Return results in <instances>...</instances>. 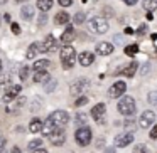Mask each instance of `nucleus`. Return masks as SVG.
Wrapping results in <instances>:
<instances>
[{"mask_svg":"<svg viewBox=\"0 0 157 153\" xmlns=\"http://www.w3.org/2000/svg\"><path fill=\"white\" fill-rule=\"evenodd\" d=\"M117 109H118V113L123 115V116L135 115V109H137L135 99H133L132 96H123V98L118 101V104H117Z\"/></svg>","mask_w":157,"mask_h":153,"instance_id":"obj_1","label":"nucleus"},{"mask_svg":"<svg viewBox=\"0 0 157 153\" xmlns=\"http://www.w3.org/2000/svg\"><path fill=\"white\" fill-rule=\"evenodd\" d=\"M76 62V51L75 47L66 44L64 47L61 49V64L64 69H71Z\"/></svg>","mask_w":157,"mask_h":153,"instance_id":"obj_2","label":"nucleus"},{"mask_svg":"<svg viewBox=\"0 0 157 153\" xmlns=\"http://www.w3.org/2000/svg\"><path fill=\"white\" fill-rule=\"evenodd\" d=\"M88 27L93 34H106L110 25H108V20H106L105 17H93L91 20H90Z\"/></svg>","mask_w":157,"mask_h":153,"instance_id":"obj_3","label":"nucleus"},{"mask_svg":"<svg viewBox=\"0 0 157 153\" xmlns=\"http://www.w3.org/2000/svg\"><path fill=\"white\" fill-rule=\"evenodd\" d=\"M75 138H76V143L79 146H86L91 143V129L88 126H81L79 129H76L75 133Z\"/></svg>","mask_w":157,"mask_h":153,"instance_id":"obj_4","label":"nucleus"},{"mask_svg":"<svg viewBox=\"0 0 157 153\" xmlns=\"http://www.w3.org/2000/svg\"><path fill=\"white\" fill-rule=\"evenodd\" d=\"M49 119H51L58 128H63V126H66L69 123V115L66 111L58 109V111H52L51 115H49Z\"/></svg>","mask_w":157,"mask_h":153,"instance_id":"obj_5","label":"nucleus"},{"mask_svg":"<svg viewBox=\"0 0 157 153\" xmlns=\"http://www.w3.org/2000/svg\"><path fill=\"white\" fill-rule=\"evenodd\" d=\"M125 89H127V82L125 81H117L112 84V88L108 89V96L112 99H117L120 98V96L125 94Z\"/></svg>","mask_w":157,"mask_h":153,"instance_id":"obj_6","label":"nucleus"},{"mask_svg":"<svg viewBox=\"0 0 157 153\" xmlns=\"http://www.w3.org/2000/svg\"><path fill=\"white\" fill-rule=\"evenodd\" d=\"M154 121H155V113H154L152 109H147V111H144L142 115H140L139 126H140V128H144V129H147V128L152 126Z\"/></svg>","mask_w":157,"mask_h":153,"instance_id":"obj_7","label":"nucleus"},{"mask_svg":"<svg viewBox=\"0 0 157 153\" xmlns=\"http://www.w3.org/2000/svg\"><path fill=\"white\" fill-rule=\"evenodd\" d=\"M105 111H106L105 103H98V104H95L93 109H91L93 119H95L96 123H100V125H103V123H105Z\"/></svg>","mask_w":157,"mask_h":153,"instance_id":"obj_8","label":"nucleus"},{"mask_svg":"<svg viewBox=\"0 0 157 153\" xmlns=\"http://www.w3.org/2000/svg\"><path fill=\"white\" fill-rule=\"evenodd\" d=\"M88 86H90V82H88V79H78V81H75L71 84V94L73 96H81L83 93L88 89Z\"/></svg>","mask_w":157,"mask_h":153,"instance_id":"obj_9","label":"nucleus"},{"mask_svg":"<svg viewBox=\"0 0 157 153\" xmlns=\"http://www.w3.org/2000/svg\"><path fill=\"white\" fill-rule=\"evenodd\" d=\"M58 49V42H56L54 35H48L46 41L41 44V52H52Z\"/></svg>","mask_w":157,"mask_h":153,"instance_id":"obj_10","label":"nucleus"},{"mask_svg":"<svg viewBox=\"0 0 157 153\" xmlns=\"http://www.w3.org/2000/svg\"><path fill=\"white\" fill-rule=\"evenodd\" d=\"M132 141H133L132 133H123V135H118L115 138V146H118V148H125V146H128Z\"/></svg>","mask_w":157,"mask_h":153,"instance_id":"obj_11","label":"nucleus"},{"mask_svg":"<svg viewBox=\"0 0 157 153\" xmlns=\"http://www.w3.org/2000/svg\"><path fill=\"white\" fill-rule=\"evenodd\" d=\"M64 140H66V135H64V131H63L61 128H58V129H56V131L52 133L51 136H49V141H51L54 146L63 145V143H64Z\"/></svg>","mask_w":157,"mask_h":153,"instance_id":"obj_12","label":"nucleus"},{"mask_svg":"<svg viewBox=\"0 0 157 153\" xmlns=\"http://www.w3.org/2000/svg\"><path fill=\"white\" fill-rule=\"evenodd\" d=\"M113 52V46L110 42H98L96 44V54L98 56H110Z\"/></svg>","mask_w":157,"mask_h":153,"instance_id":"obj_13","label":"nucleus"},{"mask_svg":"<svg viewBox=\"0 0 157 153\" xmlns=\"http://www.w3.org/2000/svg\"><path fill=\"white\" fill-rule=\"evenodd\" d=\"M78 61H79V64H81L83 67H88V66L93 64V61H95V56H93L91 52L85 51V52H81V54L78 56Z\"/></svg>","mask_w":157,"mask_h":153,"instance_id":"obj_14","label":"nucleus"},{"mask_svg":"<svg viewBox=\"0 0 157 153\" xmlns=\"http://www.w3.org/2000/svg\"><path fill=\"white\" fill-rule=\"evenodd\" d=\"M56 129H58V126H56V125H54V123H52L49 118L46 119L44 123H42V135H44V136H51L52 133L56 131Z\"/></svg>","mask_w":157,"mask_h":153,"instance_id":"obj_15","label":"nucleus"},{"mask_svg":"<svg viewBox=\"0 0 157 153\" xmlns=\"http://www.w3.org/2000/svg\"><path fill=\"white\" fill-rule=\"evenodd\" d=\"M73 39H75V29H73L71 25H68V27H66V31L63 32V35H61V42L68 44V42H71Z\"/></svg>","mask_w":157,"mask_h":153,"instance_id":"obj_16","label":"nucleus"},{"mask_svg":"<svg viewBox=\"0 0 157 153\" xmlns=\"http://www.w3.org/2000/svg\"><path fill=\"white\" fill-rule=\"evenodd\" d=\"M37 52H41V44H37V42H34V44L29 46L27 49V54H25V57L27 59H34L36 56H37Z\"/></svg>","mask_w":157,"mask_h":153,"instance_id":"obj_17","label":"nucleus"},{"mask_svg":"<svg viewBox=\"0 0 157 153\" xmlns=\"http://www.w3.org/2000/svg\"><path fill=\"white\" fill-rule=\"evenodd\" d=\"M49 72L48 71H36V74H34V82H48L49 81Z\"/></svg>","mask_w":157,"mask_h":153,"instance_id":"obj_18","label":"nucleus"},{"mask_svg":"<svg viewBox=\"0 0 157 153\" xmlns=\"http://www.w3.org/2000/svg\"><path fill=\"white\" fill-rule=\"evenodd\" d=\"M29 131L31 133H39L42 131V121L39 118H34L31 123H29Z\"/></svg>","mask_w":157,"mask_h":153,"instance_id":"obj_19","label":"nucleus"},{"mask_svg":"<svg viewBox=\"0 0 157 153\" xmlns=\"http://www.w3.org/2000/svg\"><path fill=\"white\" fill-rule=\"evenodd\" d=\"M51 66V62L48 61V59H39V61L34 62V66H32V69L34 71H46V69Z\"/></svg>","mask_w":157,"mask_h":153,"instance_id":"obj_20","label":"nucleus"},{"mask_svg":"<svg viewBox=\"0 0 157 153\" xmlns=\"http://www.w3.org/2000/svg\"><path fill=\"white\" fill-rule=\"evenodd\" d=\"M21 17L24 19V20H31L32 17H34V9L31 7V5H24L21 10Z\"/></svg>","mask_w":157,"mask_h":153,"instance_id":"obj_21","label":"nucleus"},{"mask_svg":"<svg viewBox=\"0 0 157 153\" xmlns=\"http://www.w3.org/2000/svg\"><path fill=\"white\" fill-rule=\"evenodd\" d=\"M54 22H56V24H59V25L68 24V22H69V14H66V12H58L56 17H54Z\"/></svg>","mask_w":157,"mask_h":153,"instance_id":"obj_22","label":"nucleus"},{"mask_svg":"<svg viewBox=\"0 0 157 153\" xmlns=\"http://www.w3.org/2000/svg\"><path fill=\"white\" fill-rule=\"evenodd\" d=\"M52 7V0H37V9L42 12H48L51 10Z\"/></svg>","mask_w":157,"mask_h":153,"instance_id":"obj_23","label":"nucleus"},{"mask_svg":"<svg viewBox=\"0 0 157 153\" xmlns=\"http://www.w3.org/2000/svg\"><path fill=\"white\" fill-rule=\"evenodd\" d=\"M144 9L147 12H154L157 9V0H144Z\"/></svg>","mask_w":157,"mask_h":153,"instance_id":"obj_24","label":"nucleus"},{"mask_svg":"<svg viewBox=\"0 0 157 153\" xmlns=\"http://www.w3.org/2000/svg\"><path fill=\"white\" fill-rule=\"evenodd\" d=\"M137 69H139V64H137V62H130V64L125 67V74L128 76V78H132V76L135 74Z\"/></svg>","mask_w":157,"mask_h":153,"instance_id":"obj_25","label":"nucleus"},{"mask_svg":"<svg viewBox=\"0 0 157 153\" xmlns=\"http://www.w3.org/2000/svg\"><path fill=\"white\" fill-rule=\"evenodd\" d=\"M137 52H139V46H137V44H130V46H127V47H125V54L127 56H135Z\"/></svg>","mask_w":157,"mask_h":153,"instance_id":"obj_26","label":"nucleus"},{"mask_svg":"<svg viewBox=\"0 0 157 153\" xmlns=\"http://www.w3.org/2000/svg\"><path fill=\"white\" fill-rule=\"evenodd\" d=\"M41 145H42V140H41V138H36V140H32V141H31V143H29V145H27V148L34 151V150L41 148Z\"/></svg>","mask_w":157,"mask_h":153,"instance_id":"obj_27","label":"nucleus"},{"mask_svg":"<svg viewBox=\"0 0 157 153\" xmlns=\"http://www.w3.org/2000/svg\"><path fill=\"white\" fill-rule=\"evenodd\" d=\"M86 118H88V116H86L85 113H78V115H76V125H79V126H85V123H86Z\"/></svg>","mask_w":157,"mask_h":153,"instance_id":"obj_28","label":"nucleus"},{"mask_svg":"<svg viewBox=\"0 0 157 153\" xmlns=\"http://www.w3.org/2000/svg\"><path fill=\"white\" fill-rule=\"evenodd\" d=\"M147 101H149V104H152V106H155V108H157V91L149 93V98H147Z\"/></svg>","mask_w":157,"mask_h":153,"instance_id":"obj_29","label":"nucleus"},{"mask_svg":"<svg viewBox=\"0 0 157 153\" xmlns=\"http://www.w3.org/2000/svg\"><path fill=\"white\" fill-rule=\"evenodd\" d=\"M56 84H58V81H56V79H49V81L46 82V91H48V93H51L52 89L56 88Z\"/></svg>","mask_w":157,"mask_h":153,"instance_id":"obj_30","label":"nucleus"},{"mask_svg":"<svg viewBox=\"0 0 157 153\" xmlns=\"http://www.w3.org/2000/svg\"><path fill=\"white\" fill-rule=\"evenodd\" d=\"M15 96H17V93H14V91H7V93H5V96H4V101H5V103L14 101Z\"/></svg>","mask_w":157,"mask_h":153,"instance_id":"obj_31","label":"nucleus"},{"mask_svg":"<svg viewBox=\"0 0 157 153\" xmlns=\"http://www.w3.org/2000/svg\"><path fill=\"white\" fill-rule=\"evenodd\" d=\"M19 76H21L22 81H25V79H27V76H29V67H27V66L21 67V72H19Z\"/></svg>","mask_w":157,"mask_h":153,"instance_id":"obj_32","label":"nucleus"},{"mask_svg":"<svg viewBox=\"0 0 157 153\" xmlns=\"http://www.w3.org/2000/svg\"><path fill=\"white\" fill-rule=\"evenodd\" d=\"M135 123H139V121H133V119H127V121L123 123V125H125V128H127V129H135V128H137Z\"/></svg>","mask_w":157,"mask_h":153,"instance_id":"obj_33","label":"nucleus"},{"mask_svg":"<svg viewBox=\"0 0 157 153\" xmlns=\"http://www.w3.org/2000/svg\"><path fill=\"white\" fill-rule=\"evenodd\" d=\"M86 103H88V98H86V96H79V98H78V99H76V101H75V104H76V106H78V108H79V106L86 104Z\"/></svg>","mask_w":157,"mask_h":153,"instance_id":"obj_34","label":"nucleus"},{"mask_svg":"<svg viewBox=\"0 0 157 153\" xmlns=\"http://www.w3.org/2000/svg\"><path fill=\"white\" fill-rule=\"evenodd\" d=\"M75 22L76 24H83V22H85V14H83V12H78V14L75 15Z\"/></svg>","mask_w":157,"mask_h":153,"instance_id":"obj_35","label":"nucleus"},{"mask_svg":"<svg viewBox=\"0 0 157 153\" xmlns=\"http://www.w3.org/2000/svg\"><path fill=\"white\" fill-rule=\"evenodd\" d=\"M133 153H147V146L145 145H137L133 148Z\"/></svg>","mask_w":157,"mask_h":153,"instance_id":"obj_36","label":"nucleus"},{"mask_svg":"<svg viewBox=\"0 0 157 153\" xmlns=\"http://www.w3.org/2000/svg\"><path fill=\"white\" fill-rule=\"evenodd\" d=\"M41 104H42V103H41V101H37V99H36V101L32 103V106H31V111H37V109L41 108Z\"/></svg>","mask_w":157,"mask_h":153,"instance_id":"obj_37","label":"nucleus"},{"mask_svg":"<svg viewBox=\"0 0 157 153\" xmlns=\"http://www.w3.org/2000/svg\"><path fill=\"white\" fill-rule=\"evenodd\" d=\"M149 67H150L149 62H147V64H144L142 67H140V74H147V72H149Z\"/></svg>","mask_w":157,"mask_h":153,"instance_id":"obj_38","label":"nucleus"},{"mask_svg":"<svg viewBox=\"0 0 157 153\" xmlns=\"http://www.w3.org/2000/svg\"><path fill=\"white\" fill-rule=\"evenodd\" d=\"M150 138L157 140V125H154V126H152V131H150Z\"/></svg>","mask_w":157,"mask_h":153,"instance_id":"obj_39","label":"nucleus"},{"mask_svg":"<svg viewBox=\"0 0 157 153\" xmlns=\"http://www.w3.org/2000/svg\"><path fill=\"white\" fill-rule=\"evenodd\" d=\"M58 2L63 5V7H69V5L73 4V0H58Z\"/></svg>","mask_w":157,"mask_h":153,"instance_id":"obj_40","label":"nucleus"},{"mask_svg":"<svg viewBox=\"0 0 157 153\" xmlns=\"http://www.w3.org/2000/svg\"><path fill=\"white\" fill-rule=\"evenodd\" d=\"M145 32H147V25H145V24H142V25L139 27V31H137V34L142 35V34H145Z\"/></svg>","mask_w":157,"mask_h":153,"instance_id":"obj_41","label":"nucleus"},{"mask_svg":"<svg viewBox=\"0 0 157 153\" xmlns=\"http://www.w3.org/2000/svg\"><path fill=\"white\" fill-rule=\"evenodd\" d=\"M12 32H14V34H21V27H19V24H12Z\"/></svg>","mask_w":157,"mask_h":153,"instance_id":"obj_42","label":"nucleus"},{"mask_svg":"<svg viewBox=\"0 0 157 153\" xmlns=\"http://www.w3.org/2000/svg\"><path fill=\"white\" fill-rule=\"evenodd\" d=\"M4 146H5V138H0V153L4 151Z\"/></svg>","mask_w":157,"mask_h":153,"instance_id":"obj_43","label":"nucleus"},{"mask_svg":"<svg viewBox=\"0 0 157 153\" xmlns=\"http://www.w3.org/2000/svg\"><path fill=\"white\" fill-rule=\"evenodd\" d=\"M123 2H125L127 5H135L137 2H139V0H123Z\"/></svg>","mask_w":157,"mask_h":153,"instance_id":"obj_44","label":"nucleus"},{"mask_svg":"<svg viewBox=\"0 0 157 153\" xmlns=\"http://www.w3.org/2000/svg\"><path fill=\"white\" fill-rule=\"evenodd\" d=\"M32 153H48V150H44V148H37V150H34Z\"/></svg>","mask_w":157,"mask_h":153,"instance_id":"obj_45","label":"nucleus"},{"mask_svg":"<svg viewBox=\"0 0 157 153\" xmlns=\"http://www.w3.org/2000/svg\"><path fill=\"white\" fill-rule=\"evenodd\" d=\"M10 153H22V151H21V148H19V146H14Z\"/></svg>","mask_w":157,"mask_h":153,"instance_id":"obj_46","label":"nucleus"},{"mask_svg":"<svg viewBox=\"0 0 157 153\" xmlns=\"http://www.w3.org/2000/svg\"><path fill=\"white\" fill-rule=\"evenodd\" d=\"M39 24H46V15H42V17H41V20H39Z\"/></svg>","mask_w":157,"mask_h":153,"instance_id":"obj_47","label":"nucleus"},{"mask_svg":"<svg viewBox=\"0 0 157 153\" xmlns=\"http://www.w3.org/2000/svg\"><path fill=\"white\" fill-rule=\"evenodd\" d=\"M147 19H149V20H152V19H154V15H152V12H147Z\"/></svg>","mask_w":157,"mask_h":153,"instance_id":"obj_48","label":"nucleus"},{"mask_svg":"<svg viewBox=\"0 0 157 153\" xmlns=\"http://www.w3.org/2000/svg\"><path fill=\"white\" fill-rule=\"evenodd\" d=\"M105 153H115V150H113V148H106Z\"/></svg>","mask_w":157,"mask_h":153,"instance_id":"obj_49","label":"nucleus"},{"mask_svg":"<svg viewBox=\"0 0 157 153\" xmlns=\"http://www.w3.org/2000/svg\"><path fill=\"white\" fill-rule=\"evenodd\" d=\"M5 2H7V0H0V5H4Z\"/></svg>","mask_w":157,"mask_h":153,"instance_id":"obj_50","label":"nucleus"},{"mask_svg":"<svg viewBox=\"0 0 157 153\" xmlns=\"http://www.w3.org/2000/svg\"><path fill=\"white\" fill-rule=\"evenodd\" d=\"M15 4H22V0H15Z\"/></svg>","mask_w":157,"mask_h":153,"instance_id":"obj_51","label":"nucleus"},{"mask_svg":"<svg viewBox=\"0 0 157 153\" xmlns=\"http://www.w3.org/2000/svg\"><path fill=\"white\" fill-rule=\"evenodd\" d=\"M0 72H2V61H0Z\"/></svg>","mask_w":157,"mask_h":153,"instance_id":"obj_52","label":"nucleus"},{"mask_svg":"<svg viewBox=\"0 0 157 153\" xmlns=\"http://www.w3.org/2000/svg\"><path fill=\"white\" fill-rule=\"evenodd\" d=\"M2 153H5V151H2Z\"/></svg>","mask_w":157,"mask_h":153,"instance_id":"obj_53","label":"nucleus"}]
</instances>
